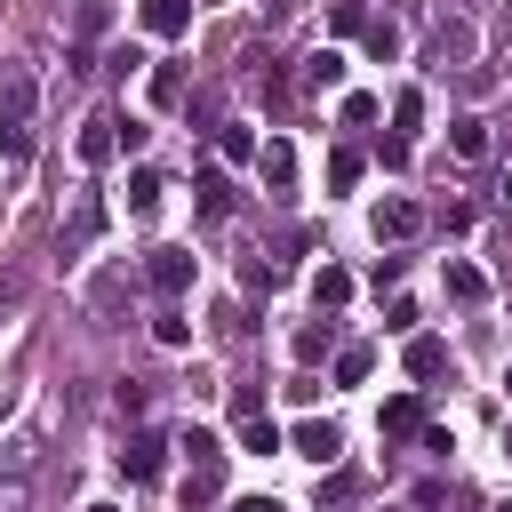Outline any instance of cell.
I'll return each mask as SVG.
<instances>
[{
    "label": "cell",
    "mask_w": 512,
    "mask_h": 512,
    "mask_svg": "<svg viewBox=\"0 0 512 512\" xmlns=\"http://www.w3.org/2000/svg\"><path fill=\"white\" fill-rule=\"evenodd\" d=\"M184 512H208L216 496H224V440L216 432H200V424H184Z\"/></svg>",
    "instance_id": "6da1fadb"
},
{
    "label": "cell",
    "mask_w": 512,
    "mask_h": 512,
    "mask_svg": "<svg viewBox=\"0 0 512 512\" xmlns=\"http://www.w3.org/2000/svg\"><path fill=\"white\" fill-rule=\"evenodd\" d=\"M288 448H296V456H304V464H312V472H328V464H336V456H344V424H336V416H304V424H296V440H288Z\"/></svg>",
    "instance_id": "7a4b0ae2"
},
{
    "label": "cell",
    "mask_w": 512,
    "mask_h": 512,
    "mask_svg": "<svg viewBox=\"0 0 512 512\" xmlns=\"http://www.w3.org/2000/svg\"><path fill=\"white\" fill-rule=\"evenodd\" d=\"M192 272H200V256H192V248H152V264H144V280H152L160 296H184V288H192Z\"/></svg>",
    "instance_id": "3957f363"
},
{
    "label": "cell",
    "mask_w": 512,
    "mask_h": 512,
    "mask_svg": "<svg viewBox=\"0 0 512 512\" xmlns=\"http://www.w3.org/2000/svg\"><path fill=\"white\" fill-rule=\"evenodd\" d=\"M160 448H168L160 432H128V448H120V472H128L136 488H144V480H160V464H168Z\"/></svg>",
    "instance_id": "277c9868"
},
{
    "label": "cell",
    "mask_w": 512,
    "mask_h": 512,
    "mask_svg": "<svg viewBox=\"0 0 512 512\" xmlns=\"http://www.w3.org/2000/svg\"><path fill=\"white\" fill-rule=\"evenodd\" d=\"M256 176H264L272 192H288V184H296V144H288V136H264V144H256Z\"/></svg>",
    "instance_id": "5b68a950"
},
{
    "label": "cell",
    "mask_w": 512,
    "mask_h": 512,
    "mask_svg": "<svg viewBox=\"0 0 512 512\" xmlns=\"http://www.w3.org/2000/svg\"><path fill=\"white\" fill-rule=\"evenodd\" d=\"M32 104H40V80H32V72H0V120H8V128H24V120H32Z\"/></svg>",
    "instance_id": "8992f818"
},
{
    "label": "cell",
    "mask_w": 512,
    "mask_h": 512,
    "mask_svg": "<svg viewBox=\"0 0 512 512\" xmlns=\"http://www.w3.org/2000/svg\"><path fill=\"white\" fill-rule=\"evenodd\" d=\"M376 424H384V440H424V400H416V392H400V400H384V416H376Z\"/></svg>",
    "instance_id": "52a82bcc"
},
{
    "label": "cell",
    "mask_w": 512,
    "mask_h": 512,
    "mask_svg": "<svg viewBox=\"0 0 512 512\" xmlns=\"http://www.w3.org/2000/svg\"><path fill=\"white\" fill-rule=\"evenodd\" d=\"M112 152H120V120H112V112H96V120L80 128V160H88V168H104Z\"/></svg>",
    "instance_id": "ba28073f"
},
{
    "label": "cell",
    "mask_w": 512,
    "mask_h": 512,
    "mask_svg": "<svg viewBox=\"0 0 512 512\" xmlns=\"http://www.w3.org/2000/svg\"><path fill=\"white\" fill-rule=\"evenodd\" d=\"M144 32L184 40V32H192V0H144Z\"/></svg>",
    "instance_id": "9c48e42d"
},
{
    "label": "cell",
    "mask_w": 512,
    "mask_h": 512,
    "mask_svg": "<svg viewBox=\"0 0 512 512\" xmlns=\"http://www.w3.org/2000/svg\"><path fill=\"white\" fill-rule=\"evenodd\" d=\"M424 224V208L416 200H376V240H408Z\"/></svg>",
    "instance_id": "30bf717a"
},
{
    "label": "cell",
    "mask_w": 512,
    "mask_h": 512,
    "mask_svg": "<svg viewBox=\"0 0 512 512\" xmlns=\"http://www.w3.org/2000/svg\"><path fill=\"white\" fill-rule=\"evenodd\" d=\"M440 280H448V296H456V304H488V272H480V264L448 256V272H440Z\"/></svg>",
    "instance_id": "8fae6325"
},
{
    "label": "cell",
    "mask_w": 512,
    "mask_h": 512,
    "mask_svg": "<svg viewBox=\"0 0 512 512\" xmlns=\"http://www.w3.org/2000/svg\"><path fill=\"white\" fill-rule=\"evenodd\" d=\"M288 352H296V368H312V360H328V352H336V320H304Z\"/></svg>",
    "instance_id": "7c38bea8"
},
{
    "label": "cell",
    "mask_w": 512,
    "mask_h": 512,
    "mask_svg": "<svg viewBox=\"0 0 512 512\" xmlns=\"http://www.w3.org/2000/svg\"><path fill=\"white\" fill-rule=\"evenodd\" d=\"M400 360H408V376H416V384H432V376L448 368V344H440V336H408V352H400Z\"/></svg>",
    "instance_id": "4fadbf2b"
},
{
    "label": "cell",
    "mask_w": 512,
    "mask_h": 512,
    "mask_svg": "<svg viewBox=\"0 0 512 512\" xmlns=\"http://www.w3.org/2000/svg\"><path fill=\"white\" fill-rule=\"evenodd\" d=\"M312 304H320V312L352 304V272H344V264H320V272H312Z\"/></svg>",
    "instance_id": "5bb4252c"
},
{
    "label": "cell",
    "mask_w": 512,
    "mask_h": 512,
    "mask_svg": "<svg viewBox=\"0 0 512 512\" xmlns=\"http://www.w3.org/2000/svg\"><path fill=\"white\" fill-rule=\"evenodd\" d=\"M160 192H168V184H160V168H128V216H152V208H160Z\"/></svg>",
    "instance_id": "9a60e30c"
},
{
    "label": "cell",
    "mask_w": 512,
    "mask_h": 512,
    "mask_svg": "<svg viewBox=\"0 0 512 512\" xmlns=\"http://www.w3.org/2000/svg\"><path fill=\"white\" fill-rule=\"evenodd\" d=\"M304 88H344V56L336 48H312L304 56Z\"/></svg>",
    "instance_id": "2e32d148"
},
{
    "label": "cell",
    "mask_w": 512,
    "mask_h": 512,
    "mask_svg": "<svg viewBox=\"0 0 512 512\" xmlns=\"http://www.w3.org/2000/svg\"><path fill=\"white\" fill-rule=\"evenodd\" d=\"M392 128H400V144L424 128V88H400V96H392Z\"/></svg>",
    "instance_id": "e0dca14e"
},
{
    "label": "cell",
    "mask_w": 512,
    "mask_h": 512,
    "mask_svg": "<svg viewBox=\"0 0 512 512\" xmlns=\"http://www.w3.org/2000/svg\"><path fill=\"white\" fill-rule=\"evenodd\" d=\"M448 144H456V160H480V152H488V120H472V112H464V120L448 128Z\"/></svg>",
    "instance_id": "ac0fdd59"
},
{
    "label": "cell",
    "mask_w": 512,
    "mask_h": 512,
    "mask_svg": "<svg viewBox=\"0 0 512 512\" xmlns=\"http://www.w3.org/2000/svg\"><path fill=\"white\" fill-rule=\"evenodd\" d=\"M96 232H104V200H80V216L64 224V248H88Z\"/></svg>",
    "instance_id": "d6986e66"
},
{
    "label": "cell",
    "mask_w": 512,
    "mask_h": 512,
    "mask_svg": "<svg viewBox=\"0 0 512 512\" xmlns=\"http://www.w3.org/2000/svg\"><path fill=\"white\" fill-rule=\"evenodd\" d=\"M360 32H368V56H376V64L400 56V24H392V16H376V24H360Z\"/></svg>",
    "instance_id": "ffe728a7"
},
{
    "label": "cell",
    "mask_w": 512,
    "mask_h": 512,
    "mask_svg": "<svg viewBox=\"0 0 512 512\" xmlns=\"http://www.w3.org/2000/svg\"><path fill=\"white\" fill-rule=\"evenodd\" d=\"M152 104H160V112L184 104V64H160V72H152Z\"/></svg>",
    "instance_id": "44dd1931"
},
{
    "label": "cell",
    "mask_w": 512,
    "mask_h": 512,
    "mask_svg": "<svg viewBox=\"0 0 512 512\" xmlns=\"http://www.w3.org/2000/svg\"><path fill=\"white\" fill-rule=\"evenodd\" d=\"M360 168H368V160H360L352 144H336V152H328V184H336V192H352V184H360Z\"/></svg>",
    "instance_id": "7402d4cb"
},
{
    "label": "cell",
    "mask_w": 512,
    "mask_h": 512,
    "mask_svg": "<svg viewBox=\"0 0 512 512\" xmlns=\"http://www.w3.org/2000/svg\"><path fill=\"white\" fill-rule=\"evenodd\" d=\"M200 216H208V224L232 216V184H224V176H200Z\"/></svg>",
    "instance_id": "603a6c76"
},
{
    "label": "cell",
    "mask_w": 512,
    "mask_h": 512,
    "mask_svg": "<svg viewBox=\"0 0 512 512\" xmlns=\"http://www.w3.org/2000/svg\"><path fill=\"white\" fill-rule=\"evenodd\" d=\"M368 368H376L368 344H344V352H336V384H368Z\"/></svg>",
    "instance_id": "cb8c5ba5"
},
{
    "label": "cell",
    "mask_w": 512,
    "mask_h": 512,
    "mask_svg": "<svg viewBox=\"0 0 512 512\" xmlns=\"http://www.w3.org/2000/svg\"><path fill=\"white\" fill-rule=\"evenodd\" d=\"M240 448H256V456H272L280 448V432H272V416L256 408V416H240Z\"/></svg>",
    "instance_id": "d4e9b609"
},
{
    "label": "cell",
    "mask_w": 512,
    "mask_h": 512,
    "mask_svg": "<svg viewBox=\"0 0 512 512\" xmlns=\"http://www.w3.org/2000/svg\"><path fill=\"white\" fill-rule=\"evenodd\" d=\"M216 144H224V160H232V168H248V160H256V136H248V128H224Z\"/></svg>",
    "instance_id": "484cf974"
},
{
    "label": "cell",
    "mask_w": 512,
    "mask_h": 512,
    "mask_svg": "<svg viewBox=\"0 0 512 512\" xmlns=\"http://www.w3.org/2000/svg\"><path fill=\"white\" fill-rule=\"evenodd\" d=\"M152 336H160L168 352H184V344H192V328H184V312H160V320H152Z\"/></svg>",
    "instance_id": "4316f807"
},
{
    "label": "cell",
    "mask_w": 512,
    "mask_h": 512,
    "mask_svg": "<svg viewBox=\"0 0 512 512\" xmlns=\"http://www.w3.org/2000/svg\"><path fill=\"white\" fill-rule=\"evenodd\" d=\"M112 24V0H80V40H96Z\"/></svg>",
    "instance_id": "83f0119b"
},
{
    "label": "cell",
    "mask_w": 512,
    "mask_h": 512,
    "mask_svg": "<svg viewBox=\"0 0 512 512\" xmlns=\"http://www.w3.org/2000/svg\"><path fill=\"white\" fill-rule=\"evenodd\" d=\"M112 400H120V416H144V400H152V384H136V376H128V384H120Z\"/></svg>",
    "instance_id": "f1b7e54d"
},
{
    "label": "cell",
    "mask_w": 512,
    "mask_h": 512,
    "mask_svg": "<svg viewBox=\"0 0 512 512\" xmlns=\"http://www.w3.org/2000/svg\"><path fill=\"white\" fill-rule=\"evenodd\" d=\"M0 152H8V160H24V152H32V128H8V120H0Z\"/></svg>",
    "instance_id": "f546056e"
},
{
    "label": "cell",
    "mask_w": 512,
    "mask_h": 512,
    "mask_svg": "<svg viewBox=\"0 0 512 512\" xmlns=\"http://www.w3.org/2000/svg\"><path fill=\"white\" fill-rule=\"evenodd\" d=\"M232 512H288V504H272V496H248V504H232Z\"/></svg>",
    "instance_id": "4dcf8cb0"
},
{
    "label": "cell",
    "mask_w": 512,
    "mask_h": 512,
    "mask_svg": "<svg viewBox=\"0 0 512 512\" xmlns=\"http://www.w3.org/2000/svg\"><path fill=\"white\" fill-rule=\"evenodd\" d=\"M88 512H120V504H88Z\"/></svg>",
    "instance_id": "1f68e13d"
},
{
    "label": "cell",
    "mask_w": 512,
    "mask_h": 512,
    "mask_svg": "<svg viewBox=\"0 0 512 512\" xmlns=\"http://www.w3.org/2000/svg\"><path fill=\"white\" fill-rule=\"evenodd\" d=\"M496 512H512V504H496Z\"/></svg>",
    "instance_id": "d6a6232c"
},
{
    "label": "cell",
    "mask_w": 512,
    "mask_h": 512,
    "mask_svg": "<svg viewBox=\"0 0 512 512\" xmlns=\"http://www.w3.org/2000/svg\"><path fill=\"white\" fill-rule=\"evenodd\" d=\"M504 392H512V376H504Z\"/></svg>",
    "instance_id": "836d02e7"
}]
</instances>
